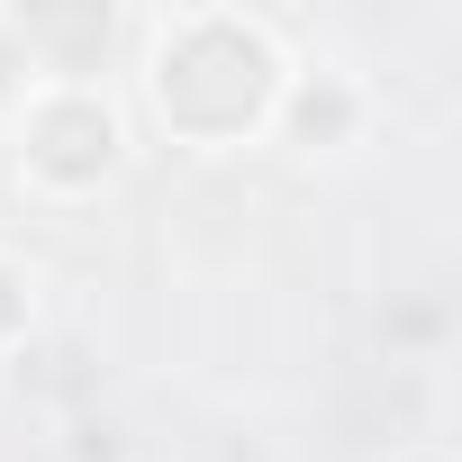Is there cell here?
Listing matches in <instances>:
<instances>
[{"mask_svg": "<svg viewBox=\"0 0 462 462\" xmlns=\"http://www.w3.org/2000/svg\"><path fill=\"white\" fill-rule=\"evenodd\" d=\"M282 82L291 64L273 28L236 10H181V19H154L145 37V100L172 136H199V145H236L245 127H263Z\"/></svg>", "mask_w": 462, "mask_h": 462, "instance_id": "cell-1", "label": "cell"}, {"mask_svg": "<svg viewBox=\"0 0 462 462\" xmlns=\"http://www.w3.org/2000/svg\"><path fill=\"white\" fill-rule=\"evenodd\" d=\"M19 318H28V273H19L10 254H0V336H10Z\"/></svg>", "mask_w": 462, "mask_h": 462, "instance_id": "cell-5", "label": "cell"}, {"mask_svg": "<svg viewBox=\"0 0 462 462\" xmlns=\"http://www.w3.org/2000/svg\"><path fill=\"white\" fill-rule=\"evenodd\" d=\"M37 82H55V64L37 55V28L19 10H0V118H19L37 100Z\"/></svg>", "mask_w": 462, "mask_h": 462, "instance_id": "cell-4", "label": "cell"}, {"mask_svg": "<svg viewBox=\"0 0 462 462\" xmlns=\"http://www.w3.org/2000/svg\"><path fill=\"white\" fill-rule=\"evenodd\" d=\"M273 118H282L291 136H318V145H345V136L363 127V91L345 82V64H309V73H291V82H282Z\"/></svg>", "mask_w": 462, "mask_h": 462, "instance_id": "cell-3", "label": "cell"}, {"mask_svg": "<svg viewBox=\"0 0 462 462\" xmlns=\"http://www.w3.org/2000/svg\"><path fill=\"white\" fill-rule=\"evenodd\" d=\"M118 145L127 127L91 82H37V100L19 109V163L46 190H100L118 172Z\"/></svg>", "mask_w": 462, "mask_h": 462, "instance_id": "cell-2", "label": "cell"}]
</instances>
